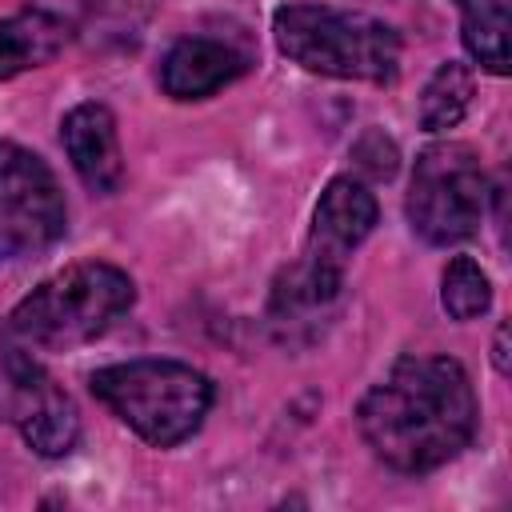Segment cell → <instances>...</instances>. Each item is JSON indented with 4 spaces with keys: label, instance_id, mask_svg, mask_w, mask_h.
Returning a JSON list of instances; mask_svg holds the SVG:
<instances>
[{
    "label": "cell",
    "instance_id": "1",
    "mask_svg": "<svg viewBox=\"0 0 512 512\" xmlns=\"http://www.w3.org/2000/svg\"><path fill=\"white\" fill-rule=\"evenodd\" d=\"M476 392L460 360L452 356H400L384 380H376L356 424L364 444L396 472H432L456 460L476 436Z\"/></svg>",
    "mask_w": 512,
    "mask_h": 512
},
{
    "label": "cell",
    "instance_id": "2",
    "mask_svg": "<svg viewBox=\"0 0 512 512\" xmlns=\"http://www.w3.org/2000/svg\"><path fill=\"white\" fill-rule=\"evenodd\" d=\"M376 196L356 176H336L320 192L312 212V232L304 240V256L288 264L272 284V320L276 324H304L344 292V272L352 252L376 228Z\"/></svg>",
    "mask_w": 512,
    "mask_h": 512
},
{
    "label": "cell",
    "instance_id": "3",
    "mask_svg": "<svg viewBox=\"0 0 512 512\" xmlns=\"http://www.w3.org/2000/svg\"><path fill=\"white\" fill-rule=\"evenodd\" d=\"M136 300V284L108 260H80L36 284L8 316V332L24 344L68 352L104 336Z\"/></svg>",
    "mask_w": 512,
    "mask_h": 512
},
{
    "label": "cell",
    "instance_id": "4",
    "mask_svg": "<svg viewBox=\"0 0 512 512\" xmlns=\"http://www.w3.org/2000/svg\"><path fill=\"white\" fill-rule=\"evenodd\" d=\"M276 48L304 72L388 84L400 72V36L368 12L328 4H284L272 16Z\"/></svg>",
    "mask_w": 512,
    "mask_h": 512
},
{
    "label": "cell",
    "instance_id": "5",
    "mask_svg": "<svg viewBox=\"0 0 512 512\" xmlns=\"http://www.w3.org/2000/svg\"><path fill=\"white\" fill-rule=\"evenodd\" d=\"M88 388L104 408H112L120 424H128L152 448H172L188 440L216 400L212 380L180 360L108 364L92 372Z\"/></svg>",
    "mask_w": 512,
    "mask_h": 512
},
{
    "label": "cell",
    "instance_id": "6",
    "mask_svg": "<svg viewBox=\"0 0 512 512\" xmlns=\"http://www.w3.org/2000/svg\"><path fill=\"white\" fill-rule=\"evenodd\" d=\"M488 180L468 144L444 140L416 156L408 184V224L424 244L448 248L480 232Z\"/></svg>",
    "mask_w": 512,
    "mask_h": 512
},
{
    "label": "cell",
    "instance_id": "7",
    "mask_svg": "<svg viewBox=\"0 0 512 512\" xmlns=\"http://www.w3.org/2000/svg\"><path fill=\"white\" fill-rule=\"evenodd\" d=\"M68 228V204L52 168L0 140V260H28L48 252Z\"/></svg>",
    "mask_w": 512,
    "mask_h": 512
},
{
    "label": "cell",
    "instance_id": "8",
    "mask_svg": "<svg viewBox=\"0 0 512 512\" xmlns=\"http://www.w3.org/2000/svg\"><path fill=\"white\" fill-rule=\"evenodd\" d=\"M0 424L20 428L36 456L60 460L80 440L76 400L16 344L0 340Z\"/></svg>",
    "mask_w": 512,
    "mask_h": 512
},
{
    "label": "cell",
    "instance_id": "9",
    "mask_svg": "<svg viewBox=\"0 0 512 512\" xmlns=\"http://www.w3.org/2000/svg\"><path fill=\"white\" fill-rule=\"evenodd\" d=\"M60 144L88 192L112 196L124 184V152H120V136H116V116L108 104H100V100L76 104L60 120Z\"/></svg>",
    "mask_w": 512,
    "mask_h": 512
},
{
    "label": "cell",
    "instance_id": "10",
    "mask_svg": "<svg viewBox=\"0 0 512 512\" xmlns=\"http://www.w3.org/2000/svg\"><path fill=\"white\" fill-rule=\"evenodd\" d=\"M248 72V56L212 36H184L160 64V88L172 100H208L224 84Z\"/></svg>",
    "mask_w": 512,
    "mask_h": 512
},
{
    "label": "cell",
    "instance_id": "11",
    "mask_svg": "<svg viewBox=\"0 0 512 512\" xmlns=\"http://www.w3.org/2000/svg\"><path fill=\"white\" fill-rule=\"evenodd\" d=\"M68 44V20L52 8H28L0 20V80L40 68Z\"/></svg>",
    "mask_w": 512,
    "mask_h": 512
},
{
    "label": "cell",
    "instance_id": "12",
    "mask_svg": "<svg viewBox=\"0 0 512 512\" xmlns=\"http://www.w3.org/2000/svg\"><path fill=\"white\" fill-rule=\"evenodd\" d=\"M508 8L512 0H460V40L468 56L492 76H504L512 64Z\"/></svg>",
    "mask_w": 512,
    "mask_h": 512
},
{
    "label": "cell",
    "instance_id": "13",
    "mask_svg": "<svg viewBox=\"0 0 512 512\" xmlns=\"http://www.w3.org/2000/svg\"><path fill=\"white\" fill-rule=\"evenodd\" d=\"M472 108V72L460 60H444L420 96V124L424 132H448L456 128Z\"/></svg>",
    "mask_w": 512,
    "mask_h": 512
},
{
    "label": "cell",
    "instance_id": "14",
    "mask_svg": "<svg viewBox=\"0 0 512 512\" xmlns=\"http://www.w3.org/2000/svg\"><path fill=\"white\" fill-rule=\"evenodd\" d=\"M440 304L452 320H476L488 312L492 304V284H488V272L472 260V256H452L444 264V276H440Z\"/></svg>",
    "mask_w": 512,
    "mask_h": 512
},
{
    "label": "cell",
    "instance_id": "15",
    "mask_svg": "<svg viewBox=\"0 0 512 512\" xmlns=\"http://www.w3.org/2000/svg\"><path fill=\"white\" fill-rule=\"evenodd\" d=\"M492 364H496V372H500V376H508V372H512V364H508V324H500V328H496V344H492Z\"/></svg>",
    "mask_w": 512,
    "mask_h": 512
}]
</instances>
